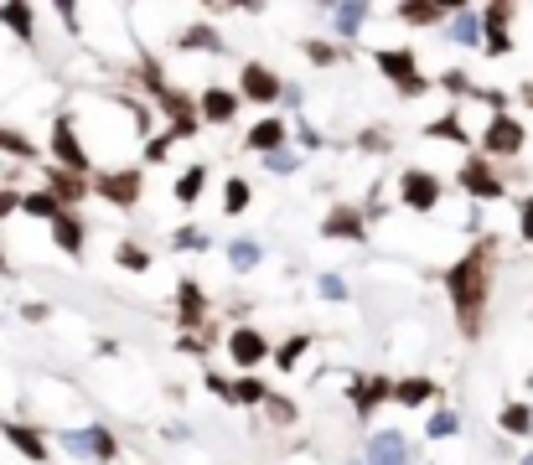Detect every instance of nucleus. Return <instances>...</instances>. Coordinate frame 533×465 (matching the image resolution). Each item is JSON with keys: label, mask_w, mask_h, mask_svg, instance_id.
Here are the masks:
<instances>
[{"label": "nucleus", "mask_w": 533, "mask_h": 465, "mask_svg": "<svg viewBox=\"0 0 533 465\" xmlns=\"http://www.w3.org/2000/svg\"><path fill=\"white\" fill-rule=\"evenodd\" d=\"M492 274H497V238H477L466 254L440 274V285L451 295V310H456V326L466 341H477L487 331V300H492Z\"/></svg>", "instance_id": "1"}, {"label": "nucleus", "mask_w": 533, "mask_h": 465, "mask_svg": "<svg viewBox=\"0 0 533 465\" xmlns=\"http://www.w3.org/2000/svg\"><path fill=\"white\" fill-rule=\"evenodd\" d=\"M373 62H378V73L399 88V99H425L430 93V78L420 73V62H414L409 47H383V52H373Z\"/></svg>", "instance_id": "2"}, {"label": "nucleus", "mask_w": 533, "mask_h": 465, "mask_svg": "<svg viewBox=\"0 0 533 465\" xmlns=\"http://www.w3.org/2000/svg\"><path fill=\"white\" fill-rule=\"evenodd\" d=\"M52 161H57V171H73V176H88V166H94L83 140H78V119L73 114L52 119Z\"/></svg>", "instance_id": "3"}, {"label": "nucleus", "mask_w": 533, "mask_h": 465, "mask_svg": "<svg viewBox=\"0 0 533 465\" xmlns=\"http://www.w3.org/2000/svg\"><path fill=\"white\" fill-rule=\"evenodd\" d=\"M57 445H63L68 455H78V460H114V455H120V440H114V429H104V424L63 429V434H57Z\"/></svg>", "instance_id": "4"}, {"label": "nucleus", "mask_w": 533, "mask_h": 465, "mask_svg": "<svg viewBox=\"0 0 533 465\" xmlns=\"http://www.w3.org/2000/svg\"><path fill=\"white\" fill-rule=\"evenodd\" d=\"M94 192H99L109 207H120V212L140 207V192H145V166H120V171L94 176Z\"/></svg>", "instance_id": "5"}, {"label": "nucleus", "mask_w": 533, "mask_h": 465, "mask_svg": "<svg viewBox=\"0 0 533 465\" xmlns=\"http://www.w3.org/2000/svg\"><path fill=\"white\" fill-rule=\"evenodd\" d=\"M523 145H528L523 119H513V114H492V119H487V130H482V155L508 161V155H523Z\"/></svg>", "instance_id": "6"}, {"label": "nucleus", "mask_w": 533, "mask_h": 465, "mask_svg": "<svg viewBox=\"0 0 533 465\" xmlns=\"http://www.w3.org/2000/svg\"><path fill=\"white\" fill-rule=\"evenodd\" d=\"M440 197H446L440 176H430V171H420V166L399 171V202H404L409 212H435V207H440Z\"/></svg>", "instance_id": "7"}, {"label": "nucleus", "mask_w": 533, "mask_h": 465, "mask_svg": "<svg viewBox=\"0 0 533 465\" xmlns=\"http://www.w3.org/2000/svg\"><path fill=\"white\" fill-rule=\"evenodd\" d=\"M156 109L171 119V124H166V135H171V140H192V135L202 130V119H197V99H192V93H182V88H166L161 99H156Z\"/></svg>", "instance_id": "8"}, {"label": "nucleus", "mask_w": 533, "mask_h": 465, "mask_svg": "<svg viewBox=\"0 0 533 465\" xmlns=\"http://www.w3.org/2000/svg\"><path fill=\"white\" fill-rule=\"evenodd\" d=\"M233 93H239V104L249 99V104H264V109H270V104L280 99V93H285V83H280V73H275V68H264V62H244L239 88H233Z\"/></svg>", "instance_id": "9"}, {"label": "nucleus", "mask_w": 533, "mask_h": 465, "mask_svg": "<svg viewBox=\"0 0 533 465\" xmlns=\"http://www.w3.org/2000/svg\"><path fill=\"white\" fill-rule=\"evenodd\" d=\"M461 192L471 197V202H502L508 197V186H502V176L492 171V161H461Z\"/></svg>", "instance_id": "10"}, {"label": "nucleus", "mask_w": 533, "mask_h": 465, "mask_svg": "<svg viewBox=\"0 0 533 465\" xmlns=\"http://www.w3.org/2000/svg\"><path fill=\"white\" fill-rule=\"evenodd\" d=\"M321 238H332V243H368V223H363V212L352 207V202H337L327 217H321Z\"/></svg>", "instance_id": "11"}, {"label": "nucleus", "mask_w": 533, "mask_h": 465, "mask_svg": "<svg viewBox=\"0 0 533 465\" xmlns=\"http://www.w3.org/2000/svg\"><path fill=\"white\" fill-rule=\"evenodd\" d=\"M197 119L202 124H233V119H239V93L223 88V83H207L197 93Z\"/></svg>", "instance_id": "12"}, {"label": "nucleus", "mask_w": 533, "mask_h": 465, "mask_svg": "<svg viewBox=\"0 0 533 465\" xmlns=\"http://www.w3.org/2000/svg\"><path fill=\"white\" fill-rule=\"evenodd\" d=\"M176 326L182 331H202L207 326V295L197 279H176Z\"/></svg>", "instance_id": "13"}, {"label": "nucleus", "mask_w": 533, "mask_h": 465, "mask_svg": "<svg viewBox=\"0 0 533 465\" xmlns=\"http://www.w3.org/2000/svg\"><path fill=\"white\" fill-rule=\"evenodd\" d=\"M368 465H414V445L404 440L399 429H378L373 440H368Z\"/></svg>", "instance_id": "14"}, {"label": "nucleus", "mask_w": 533, "mask_h": 465, "mask_svg": "<svg viewBox=\"0 0 533 465\" xmlns=\"http://www.w3.org/2000/svg\"><path fill=\"white\" fill-rule=\"evenodd\" d=\"M228 357H233V367H259L264 357H270V341H264V331H254V326H233L228 331Z\"/></svg>", "instance_id": "15"}, {"label": "nucleus", "mask_w": 533, "mask_h": 465, "mask_svg": "<svg viewBox=\"0 0 533 465\" xmlns=\"http://www.w3.org/2000/svg\"><path fill=\"white\" fill-rule=\"evenodd\" d=\"M389 378H378V372H363V378H352V409H358V419H368L373 409H383V403H389Z\"/></svg>", "instance_id": "16"}, {"label": "nucleus", "mask_w": 533, "mask_h": 465, "mask_svg": "<svg viewBox=\"0 0 533 465\" xmlns=\"http://www.w3.org/2000/svg\"><path fill=\"white\" fill-rule=\"evenodd\" d=\"M42 192L63 207V212H73V202H83V192H88V176H73V171L47 166V186H42Z\"/></svg>", "instance_id": "17"}, {"label": "nucleus", "mask_w": 533, "mask_h": 465, "mask_svg": "<svg viewBox=\"0 0 533 465\" xmlns=\"http://www.w3.org/2000/svg\"><path fill=\"white\" fill-rule=\"evenodd\" d=\"M83 238H88V228H83L78 212H57L52 217V243L63 248L68 259H83Z\"/></svg>", "instance_id": "18"}, {"label": "nucleus", "mask_w": 533, "mask_h": 465, "mask_svg": "<svg viewBox=\"0 0 533 465\" xmlns=\"http://www.w3.org/2000/svg\"><path fill=\"white\" fill-rule=\"evenodd\" d=\"M0 434H6V440H11V445H16L26 460H32V465H47V460H52V450H47V440H42L37 429H26V424L6 419V424H0Z\"/></svg>", "instance_id": "19"}, {"label": "nucleus", "mask_w": 533, "mask_h": 465, "mask_svg": "<svg viewBox=\"0 0 533 465\" xmlns=\"http://www.w3.org/2000/svg\"><path fill=\"white\" fill-rule=\"evenodd\" d=\"M244 145H249V150H259V155H275V150H285V119H280V114H270V119H254Z\"/></svg>", "instance_id": "20"}, {"label": "nucleus", "mask_w": 533, "mask_h": 465, "mask_svg": "<svg viewBox=\"0 0 533 465\" xmlns=\"http://www.w3.org/2000/svg\"><path fill=\"white\" fill-rule=\"evenodd\" d=\"M389 398L399 403V409H425V403L440 398V388H435L430 378H399V383L389 388Z\"/></svg>", "instance_id": "21"}, {"label": "nucleus", "mask_w": 533, "mask_h": 465, "mask_svg": "<svg viewBox=\"0 0 533 465\" xmlns=\"http://www.w3.org/2000/svg\"><path fill=\"white\" fill-rule=\"evenodd\" d=\"M451 11H456V6H440V0H404L399 21H404V26H440Z\"/></svg>", "instance_id": "22"}, {"label": "nucleus", "mask_w": 533, "mask_h": 465, "mask_svg": "<svg viewBox=\"0 0 533 465\" xmlns=\"http://www.w3.org/2000/svg\"><path fill=\"white\" fill-rule=\"evenodd\" d=\"M446 37L456 42V47H482V16L471 11V6H456L451 11V31Z\"/></svg>", "instance_id": "23"}, {"label": "nucleus", "mask_w": 533, "mask_h": 465, "mask_svg": "<svg viewBox=\"0 0 533 465\" xmlns=\"http://www.w3.org/2000/svg\"><path fill=\"white\" fill-rule=\"evenodd\" d=\"M363 21H368V6H332V26H337L342 42H358Z\"/></svg>", "instance_id": "24"}, {"label": "nucleus", "mask_w": 533, "mask_h": 465, "mask_svg": "<svg viewBox=\"0 0 533 465\" xmlns=\"http://www.w3.org/2000/svg\"><path fill=\"white\" fill-rule=\"evenodd\" d=\"M202 186H207V166L197 161L192 171H182V176H176V186H171V197H176V202H182V207H192V202L202 197Z\"/></svg>", "instance_id": "25"}, {"label": "nucleus", "mask_w": 533, "mask_h": 465, "mask_svg": "<svg viewBox=\"0 0 533 465\" xmlns=\"http://www.w3.org/2000/svg\"><path fill=\"white\" fill-rule=\"evenodd\" d=\"M176 47H182V52H223V37L213 26H187L182 37H176Z\"/></svg>", "instance_id": "26"}, {"label": "nucleus", "mask_w": 533, "mask_h": 465, "mask_svg": "<svg viewBox=\"0 0 533 465\" xmlns=\"http://www.w3.org/2000/svg\"><path fill=\"white\" fill-rule=\"evenodd\" d=\"M311 341H316L311 331H295V336L285 341V347L275 352V367H280V372H295V367H301V357L311 352Z\"/></svg>", "instance_id": "27"}, {"label": "nucleus", "mask_w": 533, "mask_h": 465, "mask_svg": "<svg viewBox=\"0 0 533 465\" xmlns=\"http://www.w3.org/2000/svg\"><path fill=\"white\" fill-rule=\"evenodd\" d=\"M114 264H120L125 274H151V248H140V243H120V248H114Z\"/></svg>", "instance_id": "28"}, {"label": "nucleus", "mask_w": 533, "mask_h": 465, "mask_svg": "<svg viewBox=\"0 0 533 465\" xmlns=\"http://www.w3.org/2000/svg\"><path fill=\"white\" fill-rule=\"evenodd\" d=\"M228 264L239 274H254L259 269V238H233L228 243Z\"/></svg>", "instance_id": "29"}, {"label": "nucleus", "mask_w": 533, "mask_h": 465, "mask_svg": "<svg viewBox=\"0 0 533 465\" xmlns=\"http://www.w3.org/2000/svg\"><path fill=\"white\" fill-rule=\"evenodd\" d=\"M497 424H502V434H523V440H528V434H533V409H528V403H508V409L497 414Z\"/></svg>", "instance_id": "30"}, {"label": "nucleus", "mask_w": 533, "mask_h": 465, "mask_svg": "<svg viewBox=\"0 0 533 465\" xmlns=\"http://www.w3.org/2000/svg\"><path fill=\"white\" fill-rule=\"evenodd\" d=\"M0 21H6L21 42H32V31H37V11L32 6H0Z\"/></svg>", "instance_id": "31"}, {"label": "nucleus", "mask_w": 533, "mask_h": 465, "mask_svg": "<svg viewBox=\"0 0 533 465\" xmlns=\"http://www.w3.org/2000/svg\"><path fill=\"white\" fill-rule=\"evenodd\" d=\"M425 140H456V145H471L466 124H461L456 114H446V119H430V124H425Z\"/></svg>", "instance_id": "32"}, {"label": "nucleus", "mask_w": 533, "mask_h": 465, "mask_svg": "<svg viewBox=\"0 0 533 465\" xmlns=\"http://www.w3.org/2000/svg\"><path fill=\"white\" fill-rule=\"evenodd\" d=\"M249 197H254L249 181H244V176H228V186H223V212H228V217L249 212Z\"/></svg>", "instance_id": "33"}, {"label": "nucleus", "mask_w": 533, "mask_h": 465, "mask_svg": "<svg viewBox=\"0 0 533 465\" xmlns=\"http://www.w3.org/2000/svg\"><path fill=\"white\" fill-rule=\"evenodd\" d=\"M259 409H264V414H270V419H275L280 429H290L295 419H301V409H295V398H285V393H270V398H264V403H259Z\"/></svg>", "instance_id": "34"}, {"label": "nucleus", "mask_w": 533, "mask_h": 465, "mask_svg": "<svg viewBox=\"0 0 533 465\" xmlns=\"http://www.w3.org/2000/svg\"><path fill=\"white\" fill-rule=\"evenodd\" d=\"M264 398H270V388H264V383L254 378V372L233 378V403H249V409H254V403H264Z\"/></svg>", "instance_id": "35"}, {"label": "nucleus", "mask_w": 533, "mask_h": 465, "mask_svg": "<svg viewBox=\"0 0 533 465\" xmlns=\"http://www.w3.org/2000/svg\"><path fill=\"white\" fill-rule=\"evenodd\" d=\"M0 150H6V155H16V161H37V145L26 140L21 130H6V124H0Z\"/></svg>", "instance_id": "36"}, {"label": "nucleus", "mask_w": 533, "mask_h": 465, "mask_svg": "<svg viewBox=\"0 0 533 465\" xmlns=\"http://www.w3.org/2000/svg\"><path fill=\"white\" fill-rule=\"evenodd\" d=\"M477 16H482V31H508V26H513V16H518V11H513V6H508V0H492V6H482V11H477Z\"/></svg>", "instance_id": "37"}, {"label": "nucleus", "mask_w": 533, "mask_h": 465, "mask_svg": "<svg viewBox=\"0 0 533 465\" xmlns=\"http://www.w3.org/2000/svg\"><path fill=\"white\" fill-rule=\"evenodd\" d=\"M140 88H145V93H151V99H161V93L171 88V83H166V73H161V62H156V57H145V62H140Z\"/></svg>", "instance_id": "38"}, {"label": "nucleus", "mask_w": 533, "mask_h": 465, "mask_svg": "<svg viewBox=\"0 0 533 465\" xmlns=\"http://www.w3.org/2000/svg\"><path fill=\"white\" fill-rule=\"evenodd\" d=\"M21 212H26V217H42V223H52V217L63 212V207H57L47 192H26V197H21Z\"/></svg>", "instance_id": "39"}, {"label": "nucleus", "mask_w": 533, "mask_h": 465, "mask_svg": "<svg viewBox=\"0 0 533 465\" xmlns=\"http://www.w3.org/2000/svg\"><path fill=\"white\" fill-rule=\"evenodd\" d=\"M456 429H461V419H456L451 409H435V414H430V424H425V434H430V440H451Z\"/></svg>", "instance_id": "40"}, {"label": "nucleus", "mask_w": 533, "mask_h": 465, "mask_svg": "<svg viewBox=\"0 0 533 465\" xmlns=\"http://www.w3.org/2000/svg\"><path fill=\"white\" fill-rule=\"evenodd\" d=\"M171 243H176V248H192V254H202V248H207V233H202L197 223H187V228H176V233H171Z\"/></svg>", "instance_id": "41"}, {"label": "nucleus", "mask_w": 533, "mask_h": 465, "mask_svg": "<svg viewBox=\"0 0 533 465\" xmlns=\"http://www.w3.org/2000/svg\"><path fill=\"white\" fill-rule=\"evenodd\" d=\"M301 52H306V57H311V62H316V68H327V62H337V57H342V52H337V47H332V42H306V47H301Z\"/></svg>", "instance_id": "42"}, {"label": "nucleus", "mask_w": 533, "mask_h": 465, "mask_svg": "<svg viewBox=\"0 0 533 465\" xmlns=\"http://www.w3.org/2000/svg\"><path fill=\"white\" fill-rule=\"evenodd\" d=\"M264 166L280 171V176H290L295 166H301V155H295V150H275V155H264Z\"/></svg>", "instance_id": "43"}, {"label": "nucleus", "mask_w": 533, "mask_h": 465, "mask_svg": "<svg viewBox=\"0 0 533 465\" xmlns=\"http://www.w3.org/2000/svg\"><path fill=\"white\" fill-rule=\"evenodd\" d=\"M316 290L327 295V300H347V279H342V274H321V279H316Z\"/></svg>", "instance_id": "44"}, {"label": "nucleus", "mask_w": 533, "mask_h": 465, "mask_svg": "<svg viewBox=\"0 0 533 465\" xmlns=\"http://www.w3.org/2000/svg\"><path fill=\"white\" fill-rule=\"evenodd\" d=\"M176 352L202 357V352H207V331H182V336H176Z\"/></svg>", "instance_id": "45"}, {"label": "nucleus", "mask_w": 533, "mask_h": 465, "mask_svg": "<svg viewBox=\"0 0 533 465\" xmlns=\"http://www.w3.org/2000/svg\"><path fill=\"white\" fill-rule=\"evenodd\" d=\"M176 140L171 135H156V140H145V161H151V166H161L166 161V150H171Z\"/></svg>", "instance_id": "46"}, {"label": "nucleus", "mask_w": 533, "mask_h": 465, "mask_svg": "<svg viewBox=\"0 0 533 465\" xmlns=\"http://www.w3.org/2000/svg\"><path fill=\"white\" fill-rule=\"evenodd\" d=\"M518 238H523V243H533V197H523V202H518Z\"/></svg>", "instance_id": "47"}, {"label": "nucleus", "mask_w": 533, "mask_h": 465, "mask_svg": "<svg viewBox=\"0 0 533 465\" xmlns=\"http://www.w3.org/2000/svg\"><path fill=\"white\" fill-rule=\"evenodd\" d=\"M202 383H207V393H213V398H223V403H233V383L223 378V372H207V378H202Z\"/></svg>", "instance_id": "48"}, {"label": "nucleus", "mask_w": 533, "mask_h": 465, "mask_svg": "<svg viewBox=\"0 0 533 465\" xmlns=\"http://www.w3.org/2000/svg\"><path fill=\"white\" fill-rule=\"evenodd\" d=\"M440 88H446V93H471V78L461 68H451V73H440Z\"/></svg>", "instance_id": "49"}, {"label": "nucleus", "mask_w": 533, "mask_h": 465, "mask_svg": "<svg viewBox=\"0 0 533 465\" xmlns=\"http://www.w3.org/2000/svg\"><path fill=\"white\" fill-rule=\"evenodd\" d=\"M21 212V192H11V186H0V217Z\"/></svg>", "instance_id": "50"}, {"label": "nucleus", "mask_w": 533, "mask_h": 465, "mask_svg": "<svg viewBox=\"0 0 533 465\" xmlns=\"http://www.w3.org/2000/svg\"><path fill=\"white\" fill-rule=\"evenodd\" d=\"M301 145H306V150H321V135L311 130V124H301Z\"/></svg>", "instance_id": "51"}, {"label": "nucleus", "mask_w": 533, "mask_h": 465, "mask_svg": "<svg viewBox=\"0 0 533 465\" xmlns=\"http://www.w3.org/2000/svg\"><path fill=\"white\" fill-rule=\"evenodd\" d=\"M0 269H6V248H0Z\"/></svg>", "instance_id": "52"}, {"label": "nucleus", "mask_w": 533, "mask_h": 465, "mask_svg": "<svg viewBox=\"0 0 533 465\" xmlns=\"http://www.w3.org/2000/svg\"><path fill=\"white\" fill-rule=\"evenodd\" d=\"M523 465H533V450H528V455H523Z\"/></svg>", "instance_id": "53"}, {"label": "nucleus", "mask_w": 533, "mask_h": 465, "mask_svg": "<svg viewBox=\"0 0 533 465\" xmlns=\"http://www.w3.org/2000/svg\"><path fill=\"white\" fill-rule=\"evenodd\" d=\"M528 409H533V403H528Z\"/></svg>", "instance_id": "54"}, {"label": "nucleus", "mask_w": 533, "mask_h": 465, "mask_svg": "<svg viewBox=\"0 0 533 465\" xmlns=\"http://www.w3.org/2000/svg\"><path fill=\"white\" fill-rule=\"evenodd\" d=\"M528 99H533V93H528Z\"/></svg>", "instance_id": "55"}]
</instances>
